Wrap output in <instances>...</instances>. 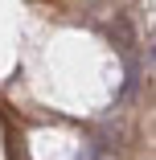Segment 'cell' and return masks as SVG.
Masks as SVG:
<instances>
[{
    "mask_svg": "<svg viewBox=\"0 0 156 160\" xmlns=\"http://www.w3.org/2000/svg\"><path fill=\"white\" fill-rule=\"evenodd\" d=\"M107 37H111V45H115L123 58H128V53L136 49V29H132V21L123 17V12H115V17H111V25H107Z\"/></svg>",
    "mask_w": 156,
    "mask_h": 160,
    "instance_id": "cell-1",
    "label": "cell"
},
{
    "mask_svg": "<svg viewBox=\"0 0 156 160\" xmlns=\"http://www.w3.org/2000/svg\"><path fill=\"white\" fill-rule=\"evenodd\" d=\"M86 4H90V8H99V4H107V0H86Z\"/></svg>",
    "mask_w": 156,
    "mask_h": 160,
    "instance_id": "cell-2",
    "label": "cell"
}]
</instances>
